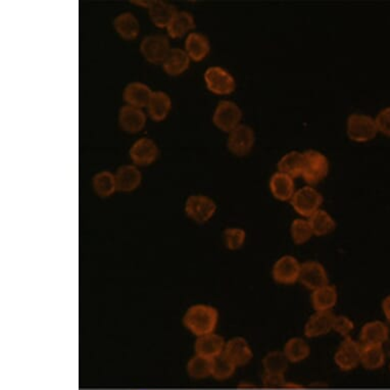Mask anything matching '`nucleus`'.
Returning a JSON list of instances; mask_svg holds the SVG:
<instances>
[{
  "instance_id": "42",
  "label": "nucleus",
  "mask_w": 390,
  "mask_h": 390,
  "mask_svg": "<svg viewBox=\"0 0 390 390\" xmlns=\"http://www.w3.org/2000/svg\"><path fill=\"white\" fill-rule=\"evenodd\" d=\"M154 1H156V0H145V1L144 0H134V1L131 2L136 4V6H139L144 8H149H149L153 6Z\"/></svg>"
},
{
  "instance_id": "34",
  "label": "nucleus",
  "mask_w": 390,
  "mask_h": 390,
  "mask_svg": "<svg viewBox=\"0 0 390 390\" xmlns=\"http://www.w3.org/2000/svg\"><path fill=\"white\" fill-rule=\"evenodd\" d=\"M186 369H187L188 375L194 379H205L212 376L213 360L194 355L188 360Z\"/></svg>"
},
{
  "instance_id": "44",
  "label": "nucleus",
  "mask_w": 390,
  "mask_h": 390,
  "mask_svg": "<svg viewBox=\"0 0 390 390\" xmlns=\"http://www.w3.org/2000/svg\"><path fill=\"white\" fill-rule=\"evenodd\" d=\"M303 385L296 384V383L287 382L283 386V389H303Z\"/></svg>"
},
{
  "instance_id": "40",
  "label": "nucleus",
  "mask_w": 390,
  "mask_h": 390,
  "mask_svg": "<svg viewBox=\"0 0 390 390\" xmlns=\"http://www.w3.org/2000/svg\"><path fill=\"white\" fill-rule=\"evenodd\" d=\"M263 386L266 389H283L285 381L284 375L282 374L266 373L265 372L262 378Z\"/></svg>"
},
{
  "instance_id": "33",
  "label": "nucleus",
  "mask_w": 390,
  "mask_h": 390,
  "mask_svg": "<svg viewBox=\"0 0 390 390\" xmlns=\"http://www.w3.org/2000/svg\"><path fill=\"white\" fill-rule=\"evenodd\" d=\"M92 185L95 194L103 199L112 196L118 191L115 175L110 171H103L95 175L93 177Z\"/></svg>"
},
{
  "instance_id": "37",
  "label": "nucleus",
  "mask_w": 390,
  "mask_h": 390,
  "mask_svg": "<svg viewBox=\"0 0 390 390\" xmlns=\"http://www.w3.org/2000/svg\"><path fill=\"white\" fill-rule=\"evenodd\" d=\"M237 368L234 363L229 360L223 353L213 360L212 377L217 380L229 379L232 377Z\"/></svg>"
},
{
  "instance_id": "2",
  "label": "nucleus",
  "mask_w": 390,
  "mask_h": 390,
  "mask_svg": "<svg viewBox=\"0 0 390 390\" xmlns=\"http://www.w3.org/2000/svg\"><path fill=\"white\" fill-rule=\"evenodd\" d=\"M376 121L371 115L351 113L346 121V134L355 142H368L377 136Z\"/></svg>"
},
{
  "instance_id": "7",
  "label": "nucleus",
  "mask_w": 390,
  "mask_h": 390,
  "mask_svg": "<svg viewBox=\"0 0 390 390\" xmlns=\"http://www.w3.org/2000/svg\"><path fill=\"white\" fill-rule=\"evenodd\" d=\"M256 144V133L251 127L240 124L229 133L227 147L234 156H246L253 151Z\"/></svg>"
},
{
  "instance_id": "36",
  "label": "nucleus",
  "mask_w": 390,
  "mask_h": 390,
  "mask_svg": "<svg viewBox=\"0 0 390 390\" xmlns=\"http://www.w3.org/2000/svg\"><path fill=\"white\" fill-rule=\"evenodd\" d=\"M290 234L294 244L298 246L307 244L308 240L314 237L310 222L305 219H296L292 222L290 226Z\"/></svg>"
},
{
  "instance_id": "6",
  "label": "nucleus",
  "mask_w": 390,
  "mask_h": 390,
  "mask_svg": "<svg viewBox=\"0 0 390 390\" xmlns=\"http://www.w3.org/2000/svg\"><path fill=\"white\" fill-rule=\"evenodd\" d=\"M241 108L237 103L230 101H222L218 103L213 122L215 126L223 132L230 133L233 129L239 126L242 120Z\"/></svg>"
},
{
  "instance_id": "16",
  "label": "nucleus",
  "mask_w": 390,
  "mask_h": 390,
  "mask_svg": "<svg viewBox=\"0 0 390 390\" xmlns=\"http://www.w3.org/2000/svg\"><path fill=\"white\" fill-rule=\"evenodd\" d=\"M335 315L331 310L316 312L310 317L305 326V335L308 339H316L328 334L333 330Z\"/></svg>"
},
{
  "instance_id": "24",
  "label": "nucleus",
  "mask_w": 390,
  "mask_h": 390,
  "mask_svg": "<svg viewBox=\"0 0 390 390\" xmlns=\"http://www.w3.org/2000/svg\"><path fill=\"white\" fill-rule=\"evenodd\" d=\"M339 299L336 287L333 285L325 287L315 290L312 294V303L316 312H328L332 310L336 305Z\"/></svg>"
},
{
  "instance_id": "13",
  "label": "nucleus",
  "mask_w": 390,
  "mask_h": 390,
  "mask_svg": "<svg viewBox=\"0 0 390 390\" xmlns=\"http://www.w3.org/2000/svg\"><path fill=\"white\" fill-rule=\"evenodd\" d=\"M134 164L145 167L153 164L158 156V145L149 138H140L129 151Z\"/></svg>"
},
{
  "instance_id": "11",
  "label": "nucleus",
  "mask_w": 390,
  "mask_h": 390,
  "mask_svg": "<svg viewBox=\"0 0 390 390\" xmlns=\"http://www.w3.org/2000/svg\"><path fill=\"white\" fill-rule=\"evenodd\" d=\"M298 281L308 289L315 291L329 284L327 271L321 263L308 260L301 264Z\"/></svg>"
},
{
  "instance_id": "23",
  "label": "nucleus",
  "mask_w": 390,
  "mask_h": 390,
  "mask_svg": "<svg viewBox=\"0 0 390 390\" xmlns=\"http://www.w3.org/2000/svg\"><path fill=\"white\" fill-rule=\"evenodd\" d=\"M190 58L184 49H171L163 63L165 72L170 76H179L187 71L190 65Z\"/></svg>"
},
{
  "instance_id": "25",
  "label": "nucleus",
  "mask_w": 390,
  "mask_h": 390,
  "mask_svg": "<svg viewBox=\"0 0 390 390\" xmlns=\"http://www.w3.org/2000/svg\"><path fill=\"white\" fill-rule=\"evenodd\" d=\"M113 27L125 40H134L139 35V22L131 13H123L118 15L113 21Z\"/></svg>"
},
{
  "instance_id": "29",
  "label": "nucleus",
  "mask_w": 390,
  "mask_h": 390,
  "mask_svg": "<svg viewBox=\"0 0 390 390\" xmlns=\"http://www.w3.org/2000/svg\"><path fill=\"white\" fill-rule=\"evenodd\" d=\"M305 165V156L303 153L294 151H290L280 158L277 164V168L281 173L287 174L292 178L301 176Z\"/></svg>"
},
{
  "instance_id": "10",
  "label": "nucleus",
  "mask_w": 390,
  "mask_h": 390,
  "mask_svg": "<svg viewBox=\"0 0 390 390\" xmlns=\"http://www.w3.org/2000/svg\"><path fill=\"white\" fill-rule=\"evenodd\" d=\"M362 346L351 337H346L334 355V362L341 371H351L360 364Z\"/></svg>"
},
{
  "instance_id": "27",
  "label": "nucleus",
  "mask_w": 390,
  "mask_h": 390,
  "mask_svg": "<svg viewBox=\"0 0 390 390\" xmlns=\"http://www.w3.org/2000/svg\"><path fill=\"white\" fill-rule=\"evenodd\" d=\"M195 28L194 15L188 11H178L167 27L168 34L172 39H178Z\"/></svg>"
},
{
  "instance_id": "30",
  "label": "nucleus",
  "mask_w": 390,
  "mask_h": 390,
  "mask_svg": "<svg viewBox=\"0 0 390 390\" xmlns=\"http://www.w3.org/2000/svg\"><path fill=\"white\" fill-rule=\"evenodd\" d=\"M385 353L383 346L367 344L362 346L360 351V365L368 370L382 368L385 364Z\"/></svg>"
},
{
  "instance_id": "31",
  "label": "nucleus",
  "mask_w": 390,
  "mask_h": 390,
  "mask_svg": "<svg viewBox=\"0 0 390 390\" xmlns=\"http://www.w3.org/2000/svg\"><path fill=\"white\" fill-rule=\"evenodd\" d=\"M313 233L315 237H326L336 228V222L328 212L324 210H319L308 218Z\"/></svg>"
},
{
  "instance_id": "26",
  "label": "nucleus",
  "mask_w": 390,
  "mask_h": 390,
  "mask_svg": "<svg viewBox=\"0 0 390 390\" xmlns=\"http://www.w3.org/2000/svg\"><path fill=\"white\" fill-rule=\"evenodd\" d=\"M172 108V101L165 92H156L147 106L149 115L156 122L164 121Z\"/></svg>"
},
{
  "instance_id": "22",
  "label": "nucleus",
  "mask_w": 390,
  "mask_h": 390,
  "mask_svg": "<svg viewBox=\"0 0 390 390\" xmlns=\"http://www.w3.org/2000/svg\"><path fill=\"white\" fill-rule=\"evenodd\" d=\"M389 327L380 321L368 322L360 330V340L364 346L367 344L383 346V344L389 339Z\"/></svg>"
},
{
  "instance_id": "3",
  "label": "nucleus",
  "mask_w": 390,
  "mask_h": 390,
  "mask_svg": "<svg viewBox=\"0 0 390 390\" xmlns=\"http://www.w3.org/2000/svg\"><path fill=\"white\" fill-rule=\"evenodd\" d=\"M323 195L312 186H305L296 190L290 201V205L301 217L310 218L315 213L321 210L323 203Z\"/></svg>"
},
{
  "instance_id": "4",
  "label": "nucleus",
  "mask_w": 390,
  "mask_h": 390,
  "mask_svg": "<svg viewBox=\"0 0 390 390\" xmlns=\"http://www.w3.org/2000/svg\"><path fill=\"white\" fill-rule=\"evenodd\" d=\"M305 165H303V180L308 184H318L327 177L329 173V161L325 154L315 149L303 153Z\"/></svg>"
},
{
  "instance_id": "5",
  "label": "nucleus",
  "mask_w": 390,
  "mask_h": 390,
  "mask_svg": "<svg viewBox=\"0 0 390 390\" xmlns=\"http://www.w3.org/2000/svg\"><path fill=\"white\" fill-rule=\"evenodd\" d=\"M217 212V205L210 197L203 194L190 195L185 203V213L192 221L205 224Z\"/></svg>"
},
{
  "instance_id": "14",
  "label": "nucleus",
  "mask_w": 390,
  "mask_h": 390,
  "mask_svg": "<svg viewBox=\"0 0 390 390\" xmlns=\"http://www.w3.org/2000/svg\"><path fill=\"white\" fill-rule=\"evenodd\" d=\"M224 355L237 367L246 366L253 358V349L244 337H233L226 341Z\"/></svg>"
},
{
  "instance_id": "8",
  "label": "nucleus",
  "mask_w": 390,
  "mask_h": 390,
  "mask_svg": "<svg viewBox=\"0 0 390 390\" xmlns=\"http://www.w3.org/2000/svg\"><path fill=\"white\" fill-rule=\"evenodd\" d=\"M206 85L210 92L217 95H229L235 92L234 77L221 67H210L206 70Z\"/></svg>"
},
{
  "instance_id": "32",
  "label": "nucleus",
  "mask_w": 390,
  "mask_h": 390,
  "mask_svg": "<svg viewBox=\"0 0 390 390\" xmlns=\"http://www.w3.org/2000/svg\"><path fill=\"white\" fill-rule=\"evenodd\" d=\"M283 353L287 356L289 363H301L307 360L310 355V348L305 339L294 337L285 344Z\"/></svg>"
},
{
  "instance_id": "35",
  "label": "nucleus",
  "mask_w": 390,
  "mask_h": 390,
  "mask_svg": "<svg viewBox=\"0 0 390 390\" xmlns=\"http://www.w3.org/2000/svg\"><path fill=\"white\" fill-rule=\"evenodd\" d=\"M289 360L283 351H274L265 356L263 367L266 373L282 374L287 371Z\"/></svg>"
},
{
  "instance_id": "19",
  "label": "nucleus",
  "mask_w": 390,
  "mask_h": 390,
  "mask_svg": "<svg viewBox=\"0 0 390 390\" xmlns=\"http://www.w3.org/2000/svg\"><path fill=\"white\" fill-rule=\"evenodd\" d=\"M117 190L121 192H132L139 187L142 180L141 172L135 165H122L115 174Z\"/></svg>"
},
{
  "instance_id": "18",
  "label": "nucleus",
  "mask_w": 390,
  "mask_h": 390,
  "mask_svg": "<svg viewBox=\"0 0 390 390\" xmlns=\"http://www.w3.org/2000/svg\"><path fill=\"white\" fill-rule=\"evenodd\" d=\"M269 186L271 194L280 201H290L296 194L294 178L281 172L272 175Z\"/></svg>"
},
{
  "instance_id": "1",
  "label": "nucleus",
  "mask_w": 390,
  "mask_h": 390,
  "mask_svg": "<svg viewBox=\"0 0 390 390\" xmlns=\"http://www.w3.org/2000/svg\"><path fill=\"white\" fill-rule=\"evenodd\" d=\"M219 322L217 308L205 303H197L186 310L183 324L196 337L215 333Z\"/></svg>"
},
{
  "instance_id": "21",
  "label": "nucleus",
  "mask_w": 390,
  "mask_h": 390,
  "mask_svg": "<svg viewBox=\"0 0 390 390\" xmlns=\"http://www.w3.org/2000/svg\"><path fill=\"white\" fill-rule=\"evenodd\" d=\"M185 51L194 62L205 60L210 51V44L208 37L201 33L192 32L185 40Z\"/></svg>"
},
{
  "instance_id": "43",
  "label": "nucleus",
  "mask_w": 390,
  "mask_h": 390,
  "mask_svg": "<svg viewBox=\"0 0 390 390\" xmlns=\"http://www.w3.org/2000/svg\"><path fill=\"white\" fill-rule=\"evenodd\" d=\"M382 310L385 317L390 322V296L384 298L382 303Z\"/></svg>"
},
{
  "instance_id": "41",
  "label": "nucleus",
  "mask_w": 390,
  "mask_h": 390,
  "mask_svg": "<svg viewBox=\"0 0 390 390\" xmlns=\"http://www.w3.org/2000/svg\"><path fill=\"white\" fill-rule=\"evenodd\" d=\"M378 131L390 137V106L383 108L375 118Z\"/></svg>"
},
{
  "instance_id": "45",
  "label": "nucleus",
  "mask_w": 390,
  "mask_h": 390,
  "mask_svg": "<svg viewBox=\"0 0 390 390\" xmlns=\"http://www.w3.org/2000/svg\"><path fill=\"white\" fill-rule=\"evenodd\" d=\"M239 389H255V385L251 384V383H241V384L238 385Z\"/></svg>"
},
{
  "instance_id": "17",
  "label": "nucleus",
  "mask_w": 390,
  "mask_h": 390,
  "mask_svg": "<svg viewBox=\"0 0 390 390\" xmlns=\"http://www.w3.org/2000/svg\"><path fill=\"white\" fill-rule=\"evenodd\" d=\"M120 127L126 132L135 134L140 132L146 124V115L141 108L134 106H122L119 113Z\"/></svg>"
},
{
  "instance_id": "38",
  "label": "nucleus",
  "mask_w": 390,
  "mask_h": 390,
  "mask_svg": "<svg viewBox=\"0 0 390 390\" xmlns=\"http://www.w3.org/2000/svg\"><path fill=\"white\" fill-rule=\"evenodd\" d=\"M246 232L241 228L237 227H231L224 231V242L227 249L230 251H237L241 249L246 244Z\"/></svg>"
},
{
  "instance_id": "28",
  "label": "nucleus",
  "mask_w": 390,
  "mask_h": 390,
  "mask_svg": "<svg viewBox=\"0 0 390 390\" xmlns=\"http://www.w3.org/2000/svg\"><path fill=\"white\" fill-rule=\"evenodd\" d=\"M149 18L151 22L156 25L158 28H165L169 26L175 15L178 13L176 6L167 4L165 1L156 0L153 6L149 8Z\"/></svg>"
},
{
  "instance_id": "9",
  "label": "nucleus",
  "mask_w": 390,
  "mask_h": 390,
  "mask_svg": "<svg viewBox=\"0 0 390 390\" xmlns=\"http://www.w3.org/2000/svg\"><path fill=\"white\" fill-rule=\"evenodd\" d=\"M170 51L169 39L164 35L146 36L140 44V51L145 60L154 65L164 63Z\"/></svg>"
},
{
  "instance_id": "12",
  "label": "nucleus",
  "mask_w": 390,
  "mask_h": 390,
  "mask_svg": "<svg viewBox=\"0 0 390 390\" xmlns=\"http://www.w3.org/2000/svg\"><path fill=\"white\" fill-rule=\"evenodd\" d=\"M301 264L292 256H283L279 258L272 270L274 280L280 284L291 285L298 282Z\"/></svg>"
},
{
  "instance_id": "39",
  "label": "nucleus",
  "mask_w": 390,
  "mask_h": 390,
  "mask_svg": "<svg viewBox=\"0 0 390 390\" xmlns=\"http://www.w3.org/2000/svg\"><path fill=\"white\" fill-rule=\"evenodd\" d=\"M355 328V324L351 319L346 316H335L334 323H333V330L339 333V335L348 337L351 331Z\"/></svg>"
},
{
  "instance_id": "15",
  "label": "nucleus",
  "mask_w": 390,
  "mask_h": 390,
  "mask_svg": "<svg viewBox=\"0 0 390 390\" xmlns=\"http://www.w3.org/2000/svg\"><path fill=\"white\" fill-rule=\"evenodd\" d=\"M226 340L216 333L197 337L194 344L195 355L214 360L215 358L223 355L225 349Z\"/></svg>"
},
{
  "instance_id": "20",
  "label": "nucleus",
  "mask_w": 390,
  "mask_h": 390,
  "mask_svg": "<svg viewBox=\"0 0 390 390\" xmlns=\"http://www.w3.org/2000/svg\"><path fill=\"white\" fill-rule=\"evenodd\" d=\"M153 93L151 88L144 83H130L125 88L124 101L128 103V106H134V108H142L145 106L147 108Z\"/></svg>"
}]
</instances>
